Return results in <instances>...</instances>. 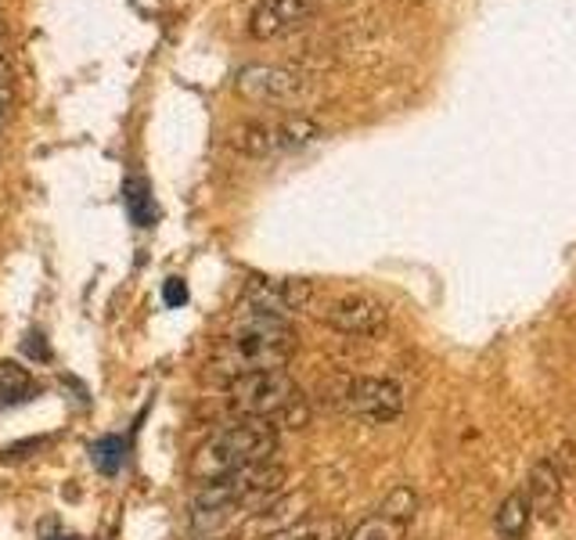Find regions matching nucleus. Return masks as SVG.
<instances>
[{"mask_svg":"<svg viewBox=\"0 0 576 540\" xmlns=\"http://www.w3.org/2000/svg\"><path fill=\"white\" fill-rule=\"evenodd\" d=\"M227 389V411L235 419L267 422L274 429H303L310 422V408H306L299 386L292 383L289 372H256L235 378Z\"/></svg>","mask_w":576,"mask_h":540,"instance_id":"nucleus-3","label":"nucleus"},{"mask_svg":"<svg viewBox=\"0 0 576 540\" xmlns=\"http://www.w3.org/2000/svg\"><path fill=\"white\" fill-rule=\"evenodd\" d=\"M127 461V439L122 436H105L94 444V465L102 469L105 476H116Z\"/></svg>","mask_w":576,"mask_h":540,"instance_id":"nucleus-18","label":"nucleus"},{"mask_svg":"<svg viewBox=\"0 0 576 540\" xmlns=\"http://www.w3.org/2000/svg\"><path fill=\"white\" fill-rule=\"evenodd\" d=\"M278 540H328V530H321V526H310V530H292L285 537Z\"/></svg>","mask_w":576,"mask_h":540,"instance_id":"nucleus-22","label":"nucleus"},{"mask_svg":"<svg viewBox=\"0 0 576 540\" xmlns=\"http://www.w3.org/2000/svg\"><path fill=\"white\" fill-rule=\"evenodd\" d=\"M403 537H408V526L386 519V515L375 512V515H367L364 523L353 526L346 540H403Z\"/></svg>","mask_w":576,"mask_h":540,"instance_id":"nucleus-16","label":"nucleus"},{"mask_svg":"<svg viewBox=\"0 0 576 540\" xmlns=\"http://www.w3.org/2000/svg\"><path fill=\"white\" fill-rule=\"evenodd\" d=\"M235 87L242 97L260 105H296L310 91V77L289 66H245L238 72Z\"/></svg>","mask_w":576,"mask_h":540,"instance_id":"nucleus-6","label":"nucleus"},{"mask_svg":"<svg viewBox=\"0 0 576 540\" xmlns=\"http://www.w3.org/2000/svg\"><path fill=\"white\" fill-rule=\"evenodd\" d=\"M278 447H281V436L274 425L242 419V422L213 433L199 450H195L191 480L210 483V480H220V476L249 469V465L278 461Z\"/></svg>","mask_w":576,"mask_h":540,"instance_id":"nucleus-2","label":"nucleus"},{"mask_svg":"<svg viewBox=\"0 0 576 540\" xmlns=\"http://www.w3.org/2000/svg\"><path fill=\"white\" fill-rule=\"evenodd\" d=\"M530 523H533V508H530V501H526L522 490L508 494L494 512V530L501 540H522L526 533H530Z\"/></svg>","mask_w":576,"mask_h":540,"instance_id":"nucleus-13","label":"nucleus"},{"mask_svg":"<svg viewBox=\"0 0 576 540\" xmlns=\"http://www.w3.org/2000/svg\"><path fill=\"white\" fill-rule=\"evenodd\" d=\"M526 501H530L533 515H544V519H551V515L559 512L562 505V476L559 469L551 465V458H541L530 469V476H526Z\"/></svg>","mask_w":576,"mask_h":540,"instance_id":"nucleus-12","label":"nucleus"},{"mask_svg":"<svg viewBox=\"0 0 576 540\" xmlns=\"http://www.w3.org/2000/svg\"><path fill=\"white\" fill-rule=\"evenodd\" d=\"M33 392V375L19 364H0V408H11V403L26 400Z\"/></svg>","mask_w":576,"mask_h":540,"instance_id":"nucleus-14","label":"nucleus"},{"mask_svg":"<svg viewBox=\"0 0 576 540\" xmlns=\"http://www.w3.org/2000/svg\"><path fill=\"white\" fill-rule=\"evenodd\" d=\"M127 206H130V220L138 227H152L155 224V202L149 195V184H144L141 177H133L127 184Z\"/></svg>","mask_w":576,"mask_h":540,"instance_id":"nucleus-17","label":"nucleus"},{"mask_svg":"<svg viewBox=\"0 0 576 540\" xmlns=\"http://www.w3.org/2000/svg\"><path fill=\"white\" fill-rule=\"evenodd\" d=\"M551 465L559 469V476H573L576 472V444H562L551 454Z\"/></svg>","mask_w":576,"mask_h":540,"instance_id":"nucleus-20","label":"nucleus"},{"mask_svg":"<svg viewBox=\"0 0 576 540\" xmlns=\"http://www.w3.org/2000/svg\"><path fill=\"white\" fill-rule=\"evenodd\" d=\"M321 122L306 119V116H274V119H252L245 127L235 130L231 144L242 155L252 159H271V155H285V152H299L306 144L321 141Z\"/></svg>","mask_w":576,"mask_h":540,"instance_id":"nucleus-5","label":"nucleus"},{"mask_svg":"<svg viewBox=\"0 0 576 540\" xmlns=\"http://www.w3.org/2000/svg\"><path fill=\"white\" fill-rule=\"evenodd\" d=\"M306 512H310L306 494H281V497L271 501V505H263V508H256L252 515H245L238 537L242 540H278V537H285L292 530H299Z\"/></svg>","mask_w":576,"mask_h":540,"instance_id":"nucleus-10","label":"nucleus"},{"mask_svg":"<svg viewBox=\"0 0 576 540\" xmlns=\"http://www.w3.org/2000/svg\"><path fill=\"white\" fill-rule=\"evenodd\" d=\"M317 0H260L252 8L249 33L256 40H274V36L296 30L303 19H310Z\"/></svg>","mask_w":576,"mask_h":540,"instance_id":"nucleus-11","label":"nucleus"},{"mask_svg":"<svg viewBox=\"0 0 576 540\" xmlns=\"http://www.w3.org/2000/svg\"><path fill=\"white\" fill-rule=\"evenodd\" d=\"M339 403L364 422H393L403 411V389L393 378H346Z\"/></svg>","mask_w":576,"mask_h":540,"instance_id":"nucleus-8","label":"nucleus"},{"mask_svg":"<svg viewBox=\"0 0 576 540\" xmlns=\"http://www.w3.org/2000/svg\"><path fill=\"white\" fill-rule=\"evenodd\" d=\"M285 480L289 472L278 461L249 465V469L220 476V480L199 483V490H195V508H199V519H213V523L231 519V515H252L256 508L271 505L274 497H281Z\"/></svg>","mask_w":576,"mask_h":540,"instance_id":"nucleus-4","label":"nucleus"},{"mask_svg":"<svg viewBox=\"0 0 576 540\" xmlns=\"http://www.w3.org/2000/svg\"><path fill=\"white\" fill-rule=\"evenodd\" d=\"M314 300V285L306 278H249L242 289V303L245 310L252 314H271V317H285L299 314L303 306H310Z\"/></svg>","mask_w":576,"mask_h":540,"instance_id":"nucleus-7","label":"nucleus"},{"mask_svg":"<svg viewBox=\"0 0 576 540\" xmlns=\"http://www.w3.org/2000/svg\"><path fill=\"white\" fill-rule=\"evenodd\" d=\"M414 512H419V494H414V486H408V483L393 486L383 497V505H378V515H386V519L403 523V526H411Z\"/></svg>","mask_w":576,"mask_h":540,"instance_id":"nucleus-15","label":"nucleus"},{"mask_svg":"<svg viewBox=\"0 0 576 540\" xmlns=\"http://www.w3.org/2000/svg\"><path fill=\"white\" fill-rule=\"evenodd\" d=\"M184 300H188V289H184L180 278H169L163 285V303L166 306H184Z\"/></svg>","mask_w":576,"mask_h":540,"instance_id":"nucleus-21","label":"nucleus"},{"mask_svg":"<svg viewBox=\"0 0 576 540\" xmlns=\"http://www.w3.org/2000/svg\"><path fill=\"white\" fill-rule=\"evenodd\" d=\"M8 105H11V66L8 58H0V130H4Z\"/></svg>","mask_w":576,"mask_h":540,"instance_id":"nucleus-19","label":"nucleus"},{"mask_svg":"<svg viewBox=\"0 0 576 540\" xmlns=\"http://www.w3.org/2000/svg\"><path fill=\"white\" fill-rule=\"evenodd\" d=\"M321 321L339 331V336H361V339H375L383 336L389 325V310L375 296H339L321 310Z\"/></svg>","mask_w":576,"mask_h":540,"instance_id":"nucleus-9","label":"nucleus"},{"mask_svg":"<svg viewBox=\"0 0 576 540\" xmlns=\"http://www.w3.org/2000/svg\"><path fill=\"white\" fill-rule=\"evenodd\" d=\"M296 350H299L296 328L285 317L242 310L238 321L227 328L205 375L220 386H231L235 378L256 372H285L289 361L296 357Z\"/></svg>","mask_w":576,"mask_h":540,"instance_id":"nucleus-1","label":"nucleus"}]
</instances>
